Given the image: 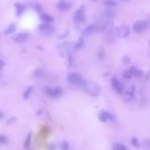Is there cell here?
Masks as SVG:
<instances>
[{
  "label": "cell",
  "instance_id": "obj_30",
  "mask_svg": "<svg viewBox=\"0 0 150 150\" xmlns=\"http://www.w3.org/2000/svg\"><path fill=\"white\" fill-rule=\"evenodd\" d=\"M130 76H132V74H130V71H126L124 74H123V77H124V78H130Z\"/></svg>",
  "mask_w": 150,
  "mask_h": 150
},
{
  "label": "cell",
  "instance_id": "obj_14",
  "mask_svg": "<svg viewBox=\"0 0 150 150\" xmlns=\"http://www.w3.org/2000/svg\"><path fill=\"white\" fill-rule=\"evenodd\" d=\"M40 17H41V20L43 23H50L54 21V17H52V15H47V13H42V15H40Z\"/></svg>",
  "mask_w": 150,
  "mask_h": 150
},
{
  "label": "cell",
  "instance_id": "obj_11",
  "mask_svg": "<svg viewBox=\"0 0 150 150\" xmlns=\"http://www.w3.org/2000/svg\"><path fill=\"white\" fill-rule=\"evenodd\" d=\"M112 29H113V22L111 20H108V21H106L105 23L103 24V26L101 27V30L102 31H104V32H111L112 31Z\"/></svg>",
  "mask_w": 150,
  "mask_h": 150
},
{
  "label": "cell",
  "instance_id": "obj_6",
  "mask_svg": "<svg viewBox=\"0 0 150 150\" xmlns=\"http://www.w3.org/2000/svg\"><path fill=\"white\" fill-rule=\"evenodd\" d=\"M111 86L116 93H122L123 91V84L118 80L116 77H113L111 79Z\"/></svg>",
  "mask_w": 150,
  "mask_h": 150
},
{
  "label": "cell",
  "instance_id": "obj_24",
  "mask_svg": "<svg viewBox=\"0 0 150 150\" xmlns=\"http://www.w3.org/2000/svg\"><path fill=\"white\" fill-rule=\"evenodd\" d=\"M7 142L8 139L4 135H0V145H5V144H7Z\"/></svg>",
  "mask_w": 150,
  "mask_h": 150
},
{
  "label": "cell",
  "instance_id": "obj_8",
  "mask_svg": "<svg viewBox=\"0 0 150 150\" xmlns=\"http://www.w3.org/2000/svg\"><path fill=\"white\" fill-rule=\"evenodd\" d=\"M147 27V23L145 21H137V22L134 24V27H133V30L134 32L136 33H141L142 31L146 29Z\"/></svg>",
  "mask_w": 150,
  "mask_h": 150
},
{
  "label": "cell",
  "instance_id": "obj_20",
  "mask_svg": "<svg viewBox=\"0 0 150 150\" xmlns=\"http://www.w3.org/2000/svg\"><path fill=\"white\" fill-rule=\"evenodd\" d=\"M126 100L128 102H133L134 100H135V96H134L133 91H128V93H126Z\"/></svg>",
  "mask_w": 150,
  "mask_h": 150
},
{
  "label": "cell",
  "instance_id": "obj_7",
  "mask_svg": "<svg viewBox=\"0 0 150 150\" xmlns=\"http://www.w3.org/2000/svg\"><path fill=\"white\" fill-rule=\"evenodd\" d=\"M29 38V34L27 32H22V33H17L15 36H12V40L17 43H22V42H26Z\"/></svg>",
  "mask_w": 150,
  "mask_h": 150
},
{
  "label": "cell",
  "instance_id": "obj_29",
  "mask_svg": "<svg viewBox=\"0 0 150 150\" xmlns=\"http://www.w3.org/2000/svg\"><path fill=\"white\" fill-rule=\"evenodd\" d=\"M35 10L37 12H40L42 10V6L40 4H35Z\"/></svg>",
  "mask_w": 150,
  "mask_h": 150
},
{
  "label": "cell",
  "instance_id": "obj_13",
  "mask_svg": "<svg viewBox=\"0 0 150 150\" xmlns=\"http://www.w3.org/2000/svg\"><path fill=\"white\" fill-rule=\"evenodd\" d=\"M15 10H17L15 12H17V17H20V15H22L23 12L25 11V6L23 4H21V3H15Z\"/></svg>",
  "mask_w": 150,
  "mask_h": 150
},
{
  "label": "cell",
  "instance_id": "obj_9",
  "mask_svg": "<svg viewBox=\"0 0 150 150\" xmlns=\"http://www.w3.org/2000/svg\"><path fill=\"white\" fill-rule=\"evenodd\" d=\"M100 30H101V27H100L98 24H91V25H89V26H87V27L84 29V34L85 35H91V34H93V33L100 31Z\"/></svg>",
  "mask_w": 150,
  "mask_h": 150
},
{
  "label": "cell",
  "instance_id": "obj_19",
  "mask_svg": "<svg viewBox=\"0 0 150 150\" xmlns=\"http://www.w3.org/2000/svg\"><path fill=\"white\" fill-rule=\"evenodd\" d=\"M113 150H128V148L126 145L121 144V143H114Z\"/></svg>",
  "mask_w": 150,
  "mask_h": 150
},
{
  "label": "cell",
  "instance_id": "obj_33",
  "mask_svg": "<svg viewBox=\"0 0 150 150\" xmlns=\"http://www.w3.org/2000/svg\"><path fill=\"white\" fill-rule=\"evenodd\" d=\"M27 150H30V149H29V148H28V149H27Z\"/></svg>",
  "mask_w": 150,
  "mask_h": 150
},
{
  "label": "cell",
  "instance_id": "obj_28",
  "mask_svg": "<svg viewBox=\"0 0 150 150\" xmlns=\"http://www.w3.org/2000/svg\"><path fill=\"white\" fill-rule=\"evenodd\" d=\"M122 63L123 64H126V65H128V64H130V57H128V56H123L122 57Z\"/></svg>",
  "mask_w": 150,
  "mask_h": 150
},
{
  "label": "cell",
  "instance_id": "obj_32",
  "mask_svg": "<svg viewBox=\"0 0 150 150\" xmlns=\"http://www.w3.org/2000/svg\"><path fill=\"white\" fill-rule=\"evenodd\" d=\"M3 117H4V114H3L2 112H0V119H2Z\"/></svg>",
  "mask_w": 150,
  "mask_h": 150
},
{
  "label": "cell",
  "instance_id": "obj_10",
  "mask_svg": "<svg viewBox=\"0 0 150 150\" xmlns=\"http://www.w3.org/2000/svg\"><path fill=\"white\" fill-rule=\"evenodd\" d=\"M71 7V3L67 2L66 0H60L59 3L57 4V8L61 11H65V10H68Z\"/></svg>",
  "mask_w": 150,
  "mask_h": 150
},
{
  "label": "cell",
  "instance_id": "obj_25",
  "mask_svg": "<svg viewBox=\"0 0 150 150\" xmlns=\"http://www.w3.org/2000/svg\"><path fill=\"white\" fill-rule=\"evenodd\" d=\"M142 145L145 149H150V139H145L143 141Z\"/></svg>",
  "mask_w": 150,
  "mask_h": 150
},
{
  "label": "cell",
  "instance_id": "obj_31",
  "mask_svg": "<svg viewBox=\"0 0 150 150\" xmlns=\"http://www.w3.org/2000/svg\"><path fill=\"white\" fill-rule=\"evenodd\" d=\"M3 65H4V63H3V62L1 61V60H0V70H1V69L3 68Z\"/></svg>",
  "mask_w": 150,
  "mask_h": 150
},
{
  "label": "cell",
  "instance_id": "obj_34",
  "mask_svg": "<svg viewBox=\"0 0 150 150\" xmlns=\"http://www.w3.org/2000/svg\"><path fill=\"white\" fill-rule=\"evenodd\" d=\"M93 1H96V0H93Z\"/></svg>",
  "mask_w": 150,
  "mask_h": 150
},
{
  "label": "cell",
  "instance_id": "obj_5",
  "mask_svg": "<svg viewBox=\"0 0 150 150\" xmlns=\"http://www.w3.org/2000/svg\"><path fill=\"white\" fill-rule=\"evenodd\" d=\"M45 91H46L47 96H49L50 98H59L62 96V89L60 87H45Z\"/></svg>",
  "mask_w": 150,
  "mask_h": 150
},
{
  "label": "cell",
  "instance_id": "obj_27",
  "mask_svg": "<svg viewBox=\"0 0 150 150\" xmlns=\"http://www.w3.org/2000/svg\"><path fill=\"white\" fill-rule=\"evenodd\" d=\"M61 149H62V150H68V149H69V145H68V143H67L66 141H64V142H62V144H61Z\"/></svg>",
  "mask_w": 150,
  "mask_h": 150
},
{
  "label": "cell",
  "instance_id": "obj_2",
  "mask_svg": "<svg viewBox=\"0 0 150 150\" xmlns=\"http://www.w3.org/2000/svg\"><path fill=\"white\" fill-rule=\"evenodd\" d=\"M83 89L86 93H89V96H93V97H97L99 96V93H100V87H99L97 84L95 83H91V82H85L83 86Z\"/></svg>",
  "mask_w": 150,
  "mask_h": 150
},
{
  "label": "cell",
  "instance_id": "obj_18",
  "mask_svg": "<svg viewBox=\"0 0 150 150\" xmlns=\"http://www.w3.org/2000/svg\"><path fill=\"white\" fill-rule=\"evenodd\" d=\"M130 74H132V76H133V75H135V76L139 77V76H142V75H143V72L141 71V70H139V69H137V68H135V67L130 68Z\"/></svg>",
  "mask_w": 150,
  "mask_h": 150
},
{
  "label": "cell",
  "instance_id": "obj_15",
  "mask_svg": "<svg viewBox=\"0 0 150 150\" xmlns=\"http://www.w3.org/2000/svg\"><path fill=\"white\" fill-rule=\"evenodd\" d=\"M103 4L105 5L106 7L113 8V7H115L116 5H117V2H116V1H114V0H104Z\"/></svg>",
  "mask_w": 150,
  "mask_h": 150
},
{
  "label": "cell",
  "instance_id": "obj_17",
  "mask_svg": "<svg viewBox=\"0 0 150 150\" xmlns=\"http://www.w3.org/2000/svg\"><path fill=\"white\" fill-rule=\"evenodd\" d=\"M38 28H39L41 31H43V32H47L49 30H52V26H50L49 23H43V24L40 25Z\"/></svg>",
  "mask_w": 150,
  "mask_h": 150
},
{
  "label": "cell",
  "instance_id": "obj_21",
  "mask_svg": "<svg viewBox=\"0 0 150 150\" xmlns=\"http://www.w3.org/2000/svg\"><path fill=\"white\" fill-rule=\"evenodd\" d=\"M130 144H132L133 147L137 148V149H139V148L141 147L140 142H139V140L137 138H132V140H130Z\"/></svg>",
  "mask_w": 150,
  "mask_h": 150
},
{
  "label": "cell",
  "instance_id": "obj_22",
  "mask_svg": "<svg viewBox=\"0 0 150 150\" xmlns=\"http://www.w3.org/2000/svg\"><path fill=\"white\" fill-rule=\"evenodd\" d=\"M32 91H33V87L32 86H29L26 91H25V93H24V95H23V97H24V99L25 100H27V99H29V97H30V95L32 93Z\"/></svg>",
  "mask_w": 150,
  "mask_h": 150
},
{
  "label": "cell",
  "instance_id": "obj_23",
  "mask_svg": "<svg viewBox=\"0 0 150 150\" xmlns=\"http://www.w3.org/2000/svg\"><path fill=\"white\" fill-rule=\"evenodd\" d=\"M31 137H32V135L29 134V135L27 136L26 140H25V142H24V147L26 148V149H28V148L30 147V145H31Z\"/></svg>",
  "mask_w": 150,
  "mask_h": 150
},
{
  "label": "cell",
  "instance_id": "obj_4",
  "mask_svg": "<svg viewBox=\"0 0 150 150\" xmlns=\"http://www.w3.org/2000/svg\"><path fill=\"white\" fill-rule=\"evenodd\" d=\"M84 11H85V8H84V6L82 5V6H80V7L75 11V13H74L73 15L74 21L77 23L83 22V21L85 20V13H84Z\"/></svg>",
  "mask_w": 150,
  "mask_h": 150
},
{
  "label": "cell",
  "instance_id": "obj_1",
  "mask_svg": "<svg viewBox=\"0 0 150 150\" xmlns=\"http://www.w3.org/2000/svg\"><path fill=\"white\" fill-rule=\"evenodd\" d=\"M67 80L71 84H74V85H81V86H83L86 82V81L82 78V76L78 73H70L69 75H68V77H67Z\"/></svg>",
  "mask_w": 150,
  "mask_h": 150
},
{
  "label": "cell",
  "instance_id": "obj_16",
  "mask_svg": "<svg viewBox=\"0 0 150 150\" xmlns=\"http://www.w3.org/2000/svg\"><path fill=\"white\" fill-rule=\"evenodd\" d=\"M15 30H17L15 24H10L9 26L4 30V34H11V33L15 32Z\"/></svg>",
  "mask_w": 150,
  "mask_h": 150
},
{
  "label": "cell",
  "instance_id": "obj_35",
  "mask_svg": "<svg viewBox=\"0 0 150 150\" xmlns=\"http://www.w3.org/2000/svg\"><path fill=\"white\" fill-rule=\"evenodd\" d=\"M149 44H150V41H149Z\"/></svg>",
  "mask_w": 150,
  "mask_h": 150
},
{
  "label": "cell",
  "instance_id": "obj_3",
  "mask_svg": "<svg viewBox=\"0 0 150 150\" xmlns=\"http://www.w3.org/2000/svg\"><path fill=\"white\" fill-rule=\"evenodd\" d=\"M115 34L118 38H121V39L126 38L130 35V27L128 25H121L115 29Z\"/></svg>",
  "mask_w": 150,
  "mask_h": 150
},
{
  "label": "cell",
  "instance_id": "obj_12",
  "mask_svg": "<svg viewBox=\"0 0 150 150\" xmlns=\"http://www.w3.org/2000/svg\"><path fill=\"white\" fill-rule=\"evenodd\" d=\"M109 117H110V113L107 112V111H101L99 113V119L102 121V122H107L109 120Z\"/></svg>",
  "mask_w": 150,
  "mask_h": 150
},
{
  "label": "cell",
  "instance_id": "obj_26",
  "mask_svg": "<svg viewBox=\"0 0 150 150\" xmlns=\"http://www.w3.org/2000/svg\"><path fill=\"white\" fill-rule=\"evenodd\" d=\"M83 44H84V41H83V39H78V41H77V43H76V45H75V49H78V48H81V47L83 46Z\"/></svg>",
  "mask_w": 150,
  "mask_h": 150
}]
</instances>
